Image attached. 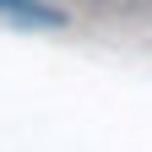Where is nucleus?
<instances>
[{
    "label": "nucleus",
    "mask_w": 152,
    "mask_h": 152,
    "mask_svg": "<svg viewBox=\"0 0 152 152\" xmlns=\"http://www.w3.org/2000/svg\"><path fill=\"white\" fill-rule=\"evenodd\" d=\"M0 22L16 33H71V11L54 0H0Z\"/></svg>",
    "instance_id": "f257e3e1"
}]
</instances>
